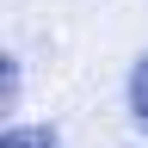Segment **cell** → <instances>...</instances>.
I'll use <instances>...</instances> for the list:
<instances>
[{"mask_svg": "<svg viewBox=\"0 0 148 148\" xmlns=\"http://www.w3.org/2000/svg\"><path fill=\"white\" fill-rule=\"evenodd\" d=\"M0 148H62V130L56 123H6Z\"/></svg>", "mask_w": 148, "mask_h": 148, "instance_id": "cell-1", "label": "cell"}, {"mask_svg": "<svg viewBox=\"0 0 148 148\" xmlns=\"http://www.w3.org/2000/svg\"><path fill=\"white\" fill-rule=\"evenodd\" d=\"M123 99H130V123L148 136V49L136 56V68H130V86H123Z\"/></svg>", "mask_w": 148, "mask_h": 148, "instance_id": "cell-2", "label": "cell"}]
</instances>
